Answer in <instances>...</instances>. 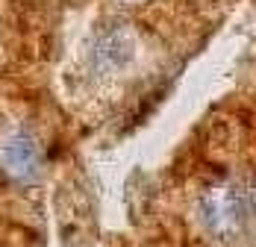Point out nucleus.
Instances as JSON below:
<instances>
[{"mask_svg":"<svg viewBox=\"0 0 256 247\" xmlns=\"http://www.w3.org/2000/svg\"><path fill=\"white\" fill-rule=\"evenodd\" d=\"M200 215L215 236H232L242 218V200L232 186H212L200 200Z\"/></svg>","mask_w":256,"mask_h":247,"instance_id":"f257e3e1","label":"nucleus"},{"mask_svg":"<svg viewBox=\"0 0 256 247\" xmlns=\"http://www.w3.org/2000/svg\"><path fill=\"white\" fill-rule=\"evenodd\" d=\"M0 159L6 171L18 180H32L38 174V148L26 132H12L0 148Z\"/></svg>","mask_w":256,"mask_h":247,"instance_id":"f03ea898","label":"nucleus"},{"mask_svg":"<svg viewBox=\"0 0 256 247\" xmlns=\"http://www.w3.org/2000/svg\"><path fill=\"white\" fill-rule=\"evenodd\" d=\"M130 53H132V44L124 32H112V36H103L98 42V56L94 62L98 65H109V68H118L121 62H127Z\"/></svg>","mask_w":256,"mask_h":247,"instance_id":"7ed1b4c3","label":"nucleus"},{"mask_svg":"<svg viewBox=\"0 0 256 247\" xmlns=\"http://www.w3.org/2000/svg\"><path fill=\"white\" fill-rule=\"evenodd\" d=\"M254 206H256V188H254Z\"/></svg>","mask_w":256,"mask_h":247,"instance_id":"20e7f679","label":"nucleus"}]
</instances>
